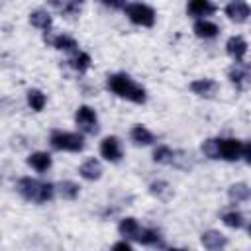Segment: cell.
Listing matches in <instances>:
<instances>
[{
	"instance_id": "cell-5",
	"label": "cell",
	"mask_w": 251,
	"mask_h": 251,
	"mask_svg": "<svg viewBox=\"0 0 251 251\" xmlns=\"http://www.w3.org/2000/svg\"><path fill=\"white\" fill-rule=\"evenodd\" d=\"M75 124H76V127H78L82 133H88V135H94V133H98V129H100V126H98V116H96L94 108H90V106H86V104H82V106L76 108V112H75Z\"/></svg>"
},
{
	"instance_id": "cell-2",
	"label": "cell",
	"mask_w": 251,
	"mask_h": 251,
	"mask_svg": "<svg viewBox=\"0 0 251 251\" xmlns=\"http://www.w3.org/2000/svg\"><path fill=\"white\" fill-rule=\"evenodd\" d=\"M16 190L24 200L35 202V204H45L55 198V184L43 182V180H37L31 176H22L16 182Z\"/></svg>"
},
{
	"instance_id": "cell-8",
	"label": "cell",
	"mask_w": 251,
	"mask_h": 251,
	"mask_svg": "<svg viewBox=\"0 0 251 251\" xmlns=\"http://www.w3.org/2000/svg\"><path fill=\"white\" fill-rule=\"evenodd\" d=\"M227 78L231 80V84L239 90H247L249 86V78H251V73H249V65L245 61H235L233 67L227 71Z\"/></svg>"
},
{
	"instance_id": "cell-13",
	"label": "cell",
	"mask_w": 251,
	"mask_h": 251,
	"mask_svg": "<svg viewBox=\"0 0 251 251\" xmlns=\"http://www.w3.org/2000/svg\"><path fill=\"white\" fill-rule=\"evenodd\" d=\"M45 41H47L51 47H55L57 51H65V53H75V51H78L76 39L71 37V35H67V33H59V35H55V37H47V35H45Z\"/></svg>"
},
{
	"instance_id": "cell-25",
	"label": "cell",
	"mask_w": 251,
	"mask_h": 251,
	"mask_svg": "<svg viewBox=\"0 0 251 251\" xmlns=\"http://www.w3.org/2000/svg\"><path fill=\"white\" fill-rule=\"evenodd\" d=\"M69 65H71V69L76 71V73H86V71L90 69V65H92V59H90V55L84 53V51H75L73 57L69 59Z\"/></svg>"
},
{
	"instance_id": "cell-24",
	"label": "cell",
	"mask_w": 251,
	"mask_h": 251,
	"mask_svg": "<svg viewBox=\"0 0 251 251\" xmlns=\"http://www.w3.org/2000/svg\"><path fill=\"white\" fill-rule=\"evenodd\" d=\"M55 192H59V196L63 200H75L78 198L80 194V184L73 182V180H61L57 186H55Z\"/></svg>"
},
{
	"instance_id": "cell-14",
	"label": "cell",
	"mask_w": 251,
	"mask_h": 251,
	"mask_svg": "<svg viewBox=\"0 0 251 251\" xmlns=\"http://www.w3.org/2000/svg\"><path fill=\"white\" fill-rule=\"evenodd\" d=\"M192 31H194V35L200 37V39H214V37H218L220 27H218V24H214V22L202 18V20H196V22H194Z\"/></svg>"
},
{
	"instance_id": "cell-29",
	"label": "cell",
	"mask_w": 251,
	"mask_h": 251,
	"mask_svg": "<svg viewBox=\"0 0 251 251\" xmlns=\"http://www.w3.org/2000/svg\"><path fill=\"white\" fill-rule=\"evenodd\" d=\"M149 192H151L153 196H157L159 200H167V198H171L173 188H171V184L165 182V180H155V182L149 184Z\"/></svg>"
},
{
	"instance_id": "cell-32",
	"label": "cell",
	"mask_w": 251,
	"mask_h": 251,
	"mask_svg": "<svg viewBox=\"0 0 251 251\" xmlns=\"http://www.w3.org/2000/svg\"><path fill=\"white\" fill-rule=\"evenodd\" d=\"M241 159H243L245 163L251 161V145H249V141H243V147H241Z\"/></svg>"
},
{
	"instance_id": "cell-19",
	"label": "cell",
	"mask_w": 251,
	"mask_h": 251,
	"mask_svg": "<svg viewBox=\"0 0 251 251\" xmlns=\"http://www.w3.org/2000/svg\"><path fill=\"white\" fill-rule=\"evenodd\" d=\"M102 165H100V161L98 159H86L80 167H78V175L84 178V180H98L100 176H102Z\"/></svg>"
},
{
	"instance_id": "cell-31",
	"label": "cell",
	"mask_w": 251,
	"mask_h": 251,
	"mask_svg": "<svg viewBox=\"0 0 251 251\" xmlns=\"http://www.w3.org/2000/svg\"><path fill=\"white\" fill-rule=\"evenodd\" d=\"M98 2L108 6V8H114V10H120V8L126 6V0H98Z\"/></svg>"
},
{
	"instance_id": "cell-12",
	"label": "cell",
	"mask_w": 251,
	"mask_h": 251,
	"mask_svg": "<svg viewBox=\"0 0 251 251\" xmlns=\"http://www.w3.org/2000/svg\"><path fill=\"white\" fill-rule=\"evenodd\" d=\"M226 51L233 61H245L247 55V41L241 35H231L226 41Z\"/></svg>"
},
{
	"instance_id": "cell-15",
	"label": "cell",
	"mask_w": 251,
	"mask_h": 251,
	"mask_svg": "<svg viewBox=\"0 0 251 251\" xmlns=\"http://www.w3.org/2000/svg\"><path fill=\"white\" fill-rule=\"evenodd\" d=\"M51 4L65 18H76V16H80V12L84 8V0H51Z\"/></svg>"
},
{
	"instance_id": "cell-1",
	"label": "cell",
	"mask_w": 251,
	"mask_h": 251,
	"mask_svg": "<svg viewBox=\"0 0 251 251\" xmlns=\"http://www.w3.org/2000/svg\"><path fill=\"white\" fill-rule=\"evenodd\" d=\"M106 86L108 90H112L116 96L120 98H126L133 104H143L147 100V92L141 84H137L129 75L126 73H114V75H108V80H106Z\"/></svg>"
},
{
	"instance_id": "cell-30",
	"label": "cell",
	"mask_w": 251,
	"mask_h": 251,
	"mask_svg": "<svg viewBox=\"0 0 251 251\" xmlns=\"http://www.w3.org/2000/svg\"><path fill=\"white\" fill-rule=\"evenodd\" d=\"M202 153H204L208 159H218V145H216V137L206 139V141L202 143Z\"/></svg>"
},
{
	"instance_id": "cell-9",
	"label": "cell",
	"mask_w": 251,
	"mask_h": 251,
	"mask_svg": "<svg viewBox=\"0 0 251 251\" xmlns=\"http://www.w3.org/2000/svg\"><path fill=\"white\" fill-rule=\"evenodd\" d=\"M190 90L200 98H214L220 90V84L214 78H196L190 82Z\"/></svg>"
},
{
	"instance_id": "cell-10",
	"label": "cell",
	"mask_w": 251,
	"mask_h": 251,
	"mask_svg": "<svg viewBox=\"0 0 251 251\" xmlns=\"http://www.w3.org/2000/svg\"><path fill=\"white\" fill-rule=\"evenodd\" d=\"M249 14H251V10H249V4H247L245 0H231V2L226 6V16H227L231 22H235V24L247 22V20H249Z\"/></svg>"
},
{
	"instance_id": "cell-6",
	"label": "cell",
	"mask_w": 251,
	"mask_h": 251,
	"mask_svg": "<svg viewBox=\"0 0 251 251\" xmlns=\"http://www.w3.org/2000/svg\"><path fill=\"white\" fill-rule=\"evenodd\" d=\"M216 145H218V159H224V161H237V159H241V147H243L241 139H235V137H216Z\"/></svg>"
},
{
	"instance_id": "cell-4",
	"label": "cell",
	"mask_w": 251,
	"mask_h": 251,
	"mask_svg": "<svg viewBox=\"0 0 251 251\" xmlns=\"http://www.w3.org/2000/svg\"><path fill=\"white\" fill-rule=\"evenodd\" d=\"M124 12L127 16V20L135 25H141V27H153L155 25V10L149 6V4H143V2H131L127 6H124Z\"/></svg>"
},
{
	"instance_id": "cell-16",
	"label": "cell",
	"mask_w": 251,
	"mask_h": 251,
	"mask_svg": "<svg viewBox=\"0 0 251 251\" xmlns=\"http://www.w3.org/2000/svg\"><path fill=\"white\" fill-rule=\"evenodd\" d=\"M135 241L141 243V245H147V247H165L163 235H161V231L157 227H141V231H139Z\"/></svg>"
},
{
	"instance_id": "cell-33",
	"label": "cell",
	"mask_w": 251,
	"mask_h": 251,
	"mask_svg": "<svg viewBox=\"0 0 251 251\" xmlns=\"http://www.w3.org/2000/svg\"><path fill=\"white\" fill-rule=\"evenodd\" d=\"M112 249H126V251H131V243L124 237V241H118V243H114L112 245Z\"/></svg>"
},
{
	"instance_id": "cell-22",
	"label": "cell",
	"mask_w": 251,
	"mask_h": 251,
	"mask_svg": "<svg viewBox=\"0 0 251 251\" xmlns=\"http://www.w3.org/2000/svg\"><path fill=\"white\" fill-rule=\"evenodd\" d=\"M29 24H31L33 27L41 29V31H51V27H53V18H51V14H49L47 10H33V12L29 14Z\"/></svg>"
},
{
	"instance_id": "cell-23",
	"label": "cell",
	"mask_w": 251,
	"mask_h": 251,
	"mask_svg": "<svg viewBox=\"0 0 251 251\" xmlns=\"http://www.w3.org/2000/svg\"><path fill=\"white\" fill-rule=\"evenodd\" d=\"M129 139L135 143V145H151L155 141V135L141 124H135L131 129H129Z\"/></svg>"
},
{
	"instance_id": "cell-20",
	"label": "cell",
	"mask_w": 251,
	"mask_h": 251,
	"mask_svg": "<svg viewBox=\"0 0 251 251\" xmlns=\"http://www.w3.org/2000/svg\"><path fill=\"white\" fill-rule=\"evenodd\" d=\"M118 231H120L122 237H126V239H133V241H135L137 235H139V231H141V226H139V222H137L135 218L127 216V218L120 220V224H118Z\"/></svg>"
},
{
	"instance_id": "cell-7",
	"label": "cell",
	"mask_w": 251,
	"mask_h": 251,
	"mask_svg": "<svg viewBox=\"0 0 251 251\" xmlns=\"http://www.w3.org/2000/svg\"><path fill=\"white\" fill-rule=\"evenodd\" d=\"M100 155L110 163H120L124 157V147H122L120 137H116V135L104 137L100 141Z\"/></svg>"
},
{
	"instance_id": "cell-28",
	"label": "cell",
	"mask_w": 251,
	"mask_h": 251,
	"mask_svg": "<svg viewBox=\"0 0 251 251\" xmlns=\"http://www.w3.org/2000/svg\"><path fill=\"white\" fill-rule=\"evenodd\" d=\"M153 161L159 163V165H173V161H175V151H173L169 145H159V147H155V151H153Z\"/></svg>"
},
{
	"instance_id": "cell-27",
	"label": "cell",
	"mask_w": 251,
	"mask_h": 251,
	"mask_svg": "<svg viewBox=\"0 0 251 251\" xmlns=\"http://www.w3.org/2000/svg\"><path fill=\"white\" fill-rule=\"evenodd\" d=\"M45 104H47V96L41 90H37V88H29L27 90V106L33 112H41L45 108Z\"/></svg>"
},
{
	"instance_id": "cell-21",
	"label": "cell",
	"mask_w": 251,
	"mask_h": 251,
	"mask_svg": "<svg viewBox=\"0 0 251 251\" xmlns=\"http://www.w3.org/2000/svg\"><path fill=\"white\" fill-rule=\"evenodd\" d=\"M249 196H251V190L247 182H235L227 188V198L231 204H243L249 200Z\"/></svg>"
},
{
	"instance_id": "cell-18",
	"label": "cell",
	"mask_w": 251,
	"mask_h": 251,
	"mask_svg": "<svg viewBox=\"0 0 251 251\" xmlns=\"http://www.w3.org/2000/svg\"><path fill=\"white\" fill-rule=\"evenodd\" d=\"M27 165L35 171V173H47L53 165V159L47 151H35L27 157Z\"/></svg>"
},
{
	"instance_id": "cell-3",
	"label": "cell",
	"mask_w": 251,
	"mask_h": 251,
	"mask_svg": "<svg viewBox=\"0 0 251 251\" xmlns=\"http://www.w3.org/2000/svg\"><path fill=\"white\" fill-rule=\"evenodd\" d=\"M49 143L57 151H69V153H80L84 149V135L75 133V131H63V129H53L49 135Z\"/></svg>"
},
{
	"instance_id": "cell-26",
	"label": "cell",
	"mask_w": 251,
	"mask_h": 251,
	"mask_svg": "<svg viewBox=\"0 0 251 251\" xmlns=\"http://www.w3.org/2000/svg\"><path fill=\"white\" fill-rule=\"evenodd\" d=\"M222 222L231 227V229H241V227H247V220L245 216L239 212V210H229V212H224L222 214Z\"/></svg>"
},
{
	"instance_id": "cell-11",
	"label": "cell",
	"mask_w": 251,
	"mask_h": 251,
	"mask_svg": "<svg viewBox=\"0 0 251 251\" xmlns=\"http://www.w3.org/2000/svg\"><path fill=\"white\" fill-rule=\"evenodd\" d=\"M216 10H218L216 4L210 2V0H188V6H186L188 16H192L196 20H202L206 16H212Z\"/></svg>"
},
{
	"instance_id": "cell-17",
	"label": "cell",
	"mask_w": 251,
	"mask_h": 251,
	"mask_svg": "<svg viewBox=\"0 0 251 251\" xmlns=\"http://www.w3.org/2000/svg\"><path fill=\"white\" fill-rule=\"evenodd\" d=\"M200 241H202V245H204L206 249H210V251L224 249V247L227 245V237H226L224 233L216 231V229H208V231H204V233L200 235Z\"/></svg>"
}]
</instances>
